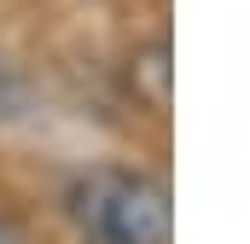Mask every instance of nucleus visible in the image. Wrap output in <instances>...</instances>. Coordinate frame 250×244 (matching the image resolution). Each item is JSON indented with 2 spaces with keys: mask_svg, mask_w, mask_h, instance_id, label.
Returning a JSON list of instances; mask_svg holds the SVG:
<instances>
[{
  "mask_svg": "<svg viewBox=\"0 0 250 244\" xmlns=\"http://www.w3.org/2000/svg\"><path fill=\"white\" fill-rule=\"evenodd\" d=\"M0 244H18V233H12V227H6V221H0Z\"/></svg>",
  "mask_w": 250,
  "mask_h": 244,
  "instance_id": "20e7f679",
  "label": "nucleus"
},
{
  "mask_svg": "<svg viewBox=\"0 0 250 244\" xmlns=\"http://www.w3.org/2000/svg\"><path fill=\"white\" fill-rule=\"evenodd\" d=\"M87 244H169V192L140 169H93L70 192Z\"/></svg>",
  "mask_w": 250,
  "mask_h": 244,
  "instance_id": "f257e3e1",
  "label": "nucleus"
},
{
  "mask_svg": "<svg viewBox=\"0 0 250 244\" xmlns=\"http://www.w3.org/2000/svg\"><path fill=\"white\" fill-rule=\"evenodd\" d=\"M18 111H23V76H18V64L0 59V122L18 117Z\"/></svg>",
  "mask_w": 250,
  "mask_h": 244,
  "instance_id": "7ed1b4c3",
  "label": "nucleus"
},
{
  "mask_svg": "<svg viewBox=\"0 0 250 244\" xmlns=\"http://www.w3.org/2000/svg\"><path fill=\"white\" fill-rule=\"evenodd\" d=\"M134 87L151 99V105H169V47L163 41H151V47H140L134 53Z\"/></svg>",
  "mask_w": 250,
  "mask_h": 244,
  "instance_id": "f03ea898",
  "label": "nucleus"
}]
</instances>
